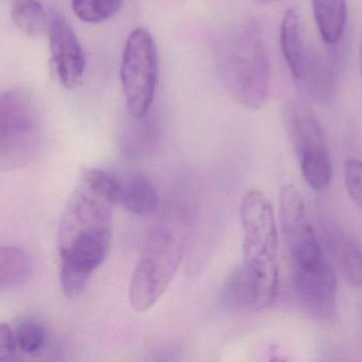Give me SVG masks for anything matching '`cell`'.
I'll list each match as a JSON object with an SVG mask.
<instances>
[{"instance_id":"cell-1","label":"cell","mask_w":362,"mask_h":362,"mask_svg":"<svg viewBox=\"0 0 362 362\" xmlns=\"http://www.w3.org/2000/svg\"><path fill=\"white\" fill-rule=\"evenodd\" d=\"M118 181L100 169H87L68 201L59 229V280L64 295L78 297L104 263L112 238Z\"/></svg>"},{"instance_id":"cell-2","label":"cell","mask_w":362,"mask_h":362,"mask_svg":"<svg viewBox=\"0 0 362 362\" xmlns=\"http://www.w3.org/2000/svg\"><path fill=\"white\" fill-rule=\"evenodd\" d=\"M244 232L243 269L250 283L255 312L269 307L279 287L278 229L272 202L257 189L247 191L240 203Z\"/></svg>"},{"instance_id":"cell-3","label":"cell","mask_w":362,"mask_h":362,"mask_svg":"<svg viewBox=\"0 0 362 362\" xmlns=\"http://www.w3.org/2000/svg\"><path fill=\"white\" fill-rule=\"evenodd\" d=\"M187 240L185 217L171 210L146 237L129 283V302L137 312H148L167 293L182 261Z\"/></svg>"},{"instance_id":"cell-4","label":"cell","mask_w":362,"mask_h":362,"mask_svg":"<svg viewBox=\"0 0 362 362\" xmlns=\"http://www.w3.org/2000/svg\"><path fill=\"white\" fill-rule=\"evenodd\" d=\"M221 70L232 97L251 110L267 101L270 91L269 55L259 26L252 21L236 28L221 50Z\"/></svg>"},{"instance_id":"cell-5","label":"cell","mask_w":362,"mask_h":362,"mask_svg":"<svg viewBox=\"0 0 362 362\" xmlns=\"http://www.w3.org/2000/svg\"><path fill=\"white\" fill-rule=\"evenodd\" d=\"M42 140L35 98L23 87L0 95V170L25 167L35 157Z\"/></svg>"},{"instance_id":"cell-6","label":"cell","mask_w":362,"mask_h":362,"mask_svg":"<svg viewBox=\"0 0 362 362\" xmlns=\"http://www.w3.org/2000/svg\"><path fill=\"white\" fill-rule=\"evenodd\" d=\"M120 79L129 114L136 120H142L150 112L158 83L156 44L144 28L133 30L127 38Z\"/></svg>"},{"instance_id":"cell-7","label":"cell","mask_w":362,"mask_h":362,"mask_svg":"<svg viewBox=\"0 0 362 362\" xmlns=\"http://www.w3.org/2000/svg\"><path fill=\"white\" fill-rule=\"evenodd\" d=\"M284 123L306 182L316 191L327 188L333 169L322 127L314 111L293 100L285 106Z\"/></svg>"},{"instance_id":"cell-8","label":"cell","mask_w":362,"mask_h":362,"mask_svg":"<svg viewBox=\"0 0 362 362\" xmlns=\"http://www.w3.org/2000/svg\"><path fill=\"white\" fill-rule=\"evenodd\" d=\"M280 43L293 78L320 99L329 97L333 87L331 66L320 51L310 46L301 14L296 8L288 9L283 16Z\"/></svg>"},{"instance_id":"cell-9","label":"cell","mask_w":362,"mask_h":362,"mask_svg":"<svg viewBox=\"0 0 362 362\" xmlns=\"http://www.w3.org/2000/svg\"><path fill=\"white\" fill-rule=\"evenodd\" d=\"M280 225L293 267L312 266L325 259L320 242L308 219L303 197L293 185L281 188Z\"/></svg>"},{"instance_id":"cell-10","label":"cell","mask_w":362,"mask_h":362,"mask_svg":"<svg viewBox=\"0 0 362 362\" xmlns=\"http://www.w3.org/2000/svg\"><path fill=\"white\" fill-rule=\"evenodd\" d=\"M293 285L306 312L318 319L333 318L337 299V276L323 259L306 267H293Z\"/></svg>"},{"instance_id":"cell-11","label":"cell","mask_w":362,"mask_h":362,"mask_svg":"<svg viewBox=\"0 0 362 362\" xmlns=\"http://www.w3.org/2000/svg\"><path fill=\"white\" fill-rule=\"evenodd\" d=\"M49 43L57 76L66 89H74L84 74V51L70 23L61 13L53 11L48 28Z\"/></svg>"},{"instance_id":"cell-12","label":"cell","mask_w":362,"mask_h":362,"mask_svg":"<svg viewBox=\"0 0 362 362\" xmlns=\"http://www.w3.org/2000/svg\"><path fill=\"white\" fill-rule=\"evenodd\" d=\"M118 203L135 216L148 217L159 208V195L148 176L142 174H129L118 180Z\"/></svg>"},{"instance_id":"cell-13","label":"cell","mask_w":362,"mask_h":362,"mask_svg":"<svg viewBox=\"0 0 362 362\" xmlns=\"http://www.w3.org/2000/svg\"><path fill=\"white\" fill-rule=\"evenodd\" d=\"M313 12L325 44L339 43L348 21L346 0H313Z\"/></svg>"},{"instance_id":"cell-14","label":"cell","mask_w":362,"mask_h":362,"mask_svg":"<svg viewBox=\"0 0 362 362\" xmlns=\"http://www.w3.org/2000/svg\"><path fill=\"white\" fill-rule=\"evenodd\" d=\"M11 17L17 29L28 38L38 40L48 33L50 14L38 0H13Z\"/></svg>"},{"instance_id":"cell-15","label":"cell","mask_w":362,"mask_h":362,"mask_svg":"<svg viewBox=\"0 0 362 362\" xmlns=\"http://www.w3.org/2000/svg\"><path fill=\"white\" fill-rule=\"evenodd\" d=\"M332 251L342 276L353 287H362V249L352 238L344 234L332 236Z\"/></svg>"},{"instance_id":"cell-16","label":"cell","mask_w":362,"mask_h":362,"mask_svg":"<svg viewBox=\"0 0 362 362\" xmlns=\"http://www.w3.org/2000/svg\"><path fill=\"white\" fill-rule=\"evenodd\" d=\"M221 304L230 312L255 310L250 283L242 266L234 270L223 284L221 293Z\"/></svg>"},{"instance_id":"cell-17","label":"cell","mask_w":362,"mask_h":362,"mask_svg":"<svg viewBox=\"0 0 362 362\" xmlns=\"http://www.w3.org/2000/svg\"><path fill=\"white\" fill-rule=\"evenodd\" d=\"M31 270V259L16 247H0V288L18 284Z\"/></svg>"},{"instance_id":"cell-18","label":"cell","mask_w":362,"mask_h":362,"mask_svg":"<svg viewBox=\"0 0 362 362\" xmlns=\"http://www.w3.org/2000/svg\"><path fill=\"white\" fill-rule=\"evenodd\" d=\"M123 4L124 0H71L74 14L87 23H100L112 18Z\"/></svg>"},{"instance_id":"cell-19","label":"cell","mask_w":362,"mask_h":362,"mask_svg":"<svg viewBox=\"0 0 362 362\" xmlns=\"http://www.w3.org/2000/svg\"><path fill=\"white\" fill-rule=\"evenodd\" d=\"M14 333L17 346L28 354L38 352L46 339V332L37 321H23L19 323Z\"/></svg>"},{"instance_id":"cell-20","label":"cell","mask_w":362,"mask_h":362,"mask_svg":"<svg viewBox=\"0 0 362 362\" xmlns=\"http://www.w3.org/2000/svg\"><path fill=\"white\" fill-rule=\"evenodd\" d=\"M344 183L352 201L362 210V162L351 159L344 167Z\"/></svg>"},{"instance_id":"cell-21","label":"cell","mask_w":362,"mask_h":362,"mask_svg":"<svg viewBox=\"0 0 362 362\" xmlns=\"http://www.w3.org/2000/svg\"><path fill=\"white\" fill-rule=\"evenodd\" d=\"M17 342L15 333L8 324L0 323V362L16 359Z\"/></svg>"},{"instance_id":"cell-22","label":"cell","mask_w":362,"mask_h":362,"mask_svg":"<svg viewBox=\"0 0 362 362\" xmlns=\"http://www.w3.org/2000/svg\"><path fill=\"white\" fill-rule=\"evenodd\" d=\"M361 77H362V38H361Z\"/></svg>"},{"instance_id":"cell-23","label":"cell","mask_w":362,"mask_h":362,"mask_svg":"<svg viewBox=\"0 0 362 362\" xmlns=\"http://www.w3.org/2000/svg\"><path fill=\"white\" fill-rule=\"evenodd\" d=\"M262 1H264V2H270V1H274V0H262Z\"/></svg>"}]
</instances>
